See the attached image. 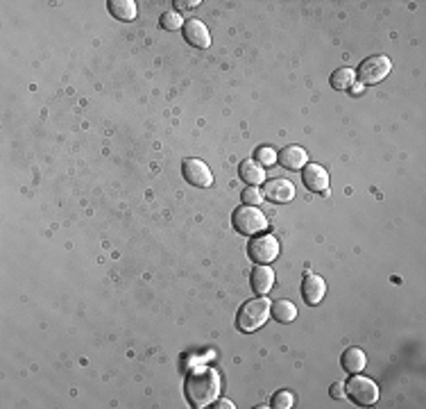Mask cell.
Wrapping results in <instances>:
<instances>
[{
  "mask_svg": "<svg viewBox=\"0 0 426 409\" xmlns=\"http://www.w3.org/2000/svg\"><path fill=\"white\" fill-rule=\"evenodd\" d=\"M331 398H335V400H340V398H345V384L342 382H333L331 384Z\"/></svg>",
  "mask_w": 426,
  "mask_h": 409,
  "instance_id": "cell-23",
  "label": "cell"
},
{
  "mask_svg": "<svg viewBox=\"0 0 426 409\" xmlns=\"http://www.w3.org/2000/svg\"><path fill=\"white\" fill-rule=\"evenodd\" d=\"M182 32H184V39L189 41L191 46H196V48H209V43H211L209 27L202 23V21H198V19L186 21L184 27H182Z\"/></svg>",
  "mask_w": 426,
  "mask_h": 409,
  "instance_id": "cell-10",
  "label": "cell"
},
{
  "mask_svg": "<svg viewBox=\"0 0 426 409\" xmlns=\"http://www.w3.org/2000/svg\"><path fill=\"white\" fill-rule=\"evenodd\" d=\"M340 364L342 368L347 371V373H361V371L368 366V357H365V353L361 351V348H347L345 353H342L340 357Z\"/></svg>",
  "mask_w": 426,
  "mask_h": 409,
  "instance_id": "cell-15",
  "label": "cell"
},
{
  "mask_svg": "<svg viewBox=\"0 0 426 409\" xmlns=\"http://www.w3.org/2000/svg\"><path fill=\"white\" fill-rule=\"evenodd\" d=\"M345 393L351 400H354L356 405H361V407L377 405V400H379V386H377V382L370 380V377H363L361 373L351 375V380L345 384Z\"/></svg>",
  "mask_w": 426,
  "mask_h": 409,
  "instance_id": "cell-4",
  "label": "cell"
},
{
  "mask_svg": "<svg viewBox=\"0 0 426 409\" xmlns=\"http://www.w3.org/2000/svg\"><path fill=\"white\" fill-rule=\"evenodd\" d=\"M265 196L263 193L259 191V187H245L243 193H241V200H243V205H261V200H263Z\"/></svg>",
  "mask_w": 426,
  "mask_h": 409,
  "instance_id": "cell-22",
  "label": "cell"
},
{
  "mask_svg": "<svg viewBox=\"0 0 426 409\" xmlns=\"http://www.w3.org/2000/svg\"><path fill=\"white\" fill-rule=\"evenodd\" d=\"M175 5L179 10H193V7L200 5V0H175Z\"/></svg>",
  "mask_w": 426,
  "mask_h": 409,
  "instance_id": "cell-24",
  "label": "cell"
},
{
  "mask_svg": "<svg viewBox=\"0 0 426 409\" xmlns=\"http://www.w3.org/2000/svg\"><path fill=\"white\" fill-rule=\"evenodd\" d=\"M270 316V300L265 296H257V298H250L248 302H243V307L238 309L236 314V327L241 332H254L259 330L261 325L268 321Z\"/></svg>",
  "mask_w": 426,
  "mask_h": 409,
  "instance_id": "cell-2",
  "label": "cell"
},
{
  "mask_svg": "<svg viewBox=\"0 0 426 409\" xmlns=\"http://www.w3.org/2000/svg\"><path fill=\"white\" fill-rule=\"evenodd\" d=\"M238 170H241V180L248 187H259V184L265 182V168L257 159H243Z\"/></svg>",
  "mask_w": 426,
  "mask_h": 409,
  "instance_id": "cell-14",
  "label": "cell"
},
{
  "mask_svg": "<svg viewBox=\"0 0 426 409\" xmlns=\"http://www.w3.org/2000/svg\"><path fill=\"white\" fill-rule=\"evenodd\" d=\"M324 294H327V285H324V280L320 278V275H304V280H302V298L306 305H320L324 298Z\"/></svg>",
  "mask_w": 426,
  "mask_h": 409,
  "instance_id": "cell-9",
  "label": "cell"
},
{
  "mask_svg": "<svg viewBox=\"0 0 426 409\" xmlns=\"http://www.w3.org/2000/svg\"><path fill=\"white\" fill-rule=\"evenodd\" d=\"M250 282H252L254 294L265 296V294H270V289L274 287V273H272V269L268 264H259L257 269L252 271Z\"/></svg>",
  "mask_w": 426,
  "mask_h": 409,
  "instance_id": "cell-12",
  "label": "cell"
},
{
  "mask_svg": "<svg viewBox=\"0 0 426 409\" xmlns=\"http://www.w3.org/2000/svg\"><path fill=\"white\" fill-rule=\"evenodd\" d=\"M270 316L279 323H293L297 318V307L290 300H276L270 305Z\"/></svg>",
  "mask_w": 426,
  "mask_h": 409,
  "instance_id": "cell-17",
  "label": "cell"
},
{
  "mask_svg": "<svg viewBox=\"0 0 426 409\" xmlns=\"http://www.w3.org/2000/svg\"><path fill=\"white\" fill-rule=\"evenodd\" d=\"M293 405H295V396L286 389L276 391L272 396V400H270V407H274V409H290Z\"/></svg>",
  "mask_w": 426,
  "mask_h": 409,
  "instance_id": "cell-20",
  "label": "cell"
},
{
  "mask_svg": "<svg viewBox=\"0 0 426 409\" xmlns=\"http://www.w3.org/2000/svg\"><path fill=\"white\" fill-rule=\"evenodd\" d=\"M279 239L272 234H261V236H254L248 245V255L252 262L257 264H270L274 262L276 257H279Z\"/></svg>",
  "mask_w": 426,
  "mask_h": 409,
  "instance_id": "cell-6",
  "label": "cell"
},
{
  "mask_svg": "<svg viewBox=\"0 0 426 409\" xmlns=\"http://www.w3.org/2000/svg\"><path fill=\"white\" fill-rule=\"evenodd\" d=\"M276 162L288 170H300L306 166V151L302 146H286L276 155Z\"/></svg>",
  "mask_w": 426,
  "mask_h": 409,
  "instance_id": "cell-13",
  "label": "cell"
},
{
  "mask_svg": "<svg viewBox=\"0 0 426 409\" xmlns=\"http://www.w3.org/2000/svg\"><path fill=\"white\" fill-rule=\"evenodd\" d=\"M184 393L191 407H196V409H204L209 405H213L220 393L218 371L211 366H200L196 371H191L189 377H186Z\"/></svg>",
  "mask_w": 426,
  "mask_h": 409,
  "instance_id": "cell-1",
  "label": "cell"
},
{
  "mask_svg": "<svg viewBox=\"0 0 426 409\" xmlns=\"http://www.w3.org/2000/svg\"><path fill=\"white\" fill-rule=\"evenodd\" d=\"M159 25H161L163 30H168V32H177V30H182V27H184L182 14H179L177 10H173V12H163V14H161Z\"/></svg>",
  "mask_w": 426,
  "mask_h": 409,
  "instance_id": "cell-19",
  "label": "cell"
},
{
  "mask_svg": "<svg viewBox=\"0 0 426 409\" xmlns=\"http://www.w3.org/2000/svg\"><path fill=\"white\" fill-rule=\"evenodd\" d=\"M257 162L261 164V166H272V164L276 162V153H274V148L270 146H261L257 148Z\"/></svg>",
  "mask_w": 426,
  "mask_h": 409,
  "instance_id": "cell-21",
  "label": "cell"
},
{
  "mask_svg": "<svg viewBox=\"0 0 426 409\" xmlns=\"http://www.w3.org/2000/svg\"><path fill=\"white\" fill-rule=\"evenodd\" d=\"M263 196L270 200V203L283 205V203H288V200L295 198V187H293V182L286 180V177H274V180L265 182Z\"/></svg>",
  "mask_w": 426,
  "mask_h": 409,
  "instance_id": "cell-8",
  "label": "cell"
},
{
  "mask_svg": "<svg viewBox=\"0 0 426 409\" xmlns=\"http://www.w3.org/2000/svg\"><path fill=\"white\" fill-rule=\"evenodd\" d=\"M111 16L118 21H134L137 19V3L134 0H109L107 3Z\"/></svg>",
  "mask_w": 426,
  "mask_h": 409,
  "instance_id": "cell-16",
  "label": "cell"
},
{
  "mask_svg": "<svg viewBox=\"0 0 426 409\" xmlns=\"http://www.w3.org/2000/svg\"><path fill=\"white\" fill-rule=\"evenodd\" d=\"M218 409H234V403H229V400H220L218 405H215Z\"/></svg>",
  "mask_w": 426,
  "mask_h": 409,
  "instance_id": "cell-25",
  "label": "cell"
},
{
  "mask_svg": "<svg viewBox=\"0 0 426 409\" xmlns=\"http://www.w3.org/2000/svg\"><path fill=\"white\" fill-rule=\"evenodd\" d=\"M231 223H234L236 232H241L245 236L261 234V232H265L268 230V217L254 205H241L238 207V210L234 212V217H231Z\"/></svg>",
  "mask_w": 426,
  "mask_h": 409,
  "instance_id": "cell-3",
  "label": "cell"
},
{
  "mask_svg": "<svg viewBox=\"0 0 426 409\" xmlns=\"http://www.w3.org/2000/svg\"><path fill=\"white\" fill-rule=\"evenodd\" d=\"M302 180H304L306 189L316 191V193H322L329 187V173H327V168L320 166V164H306Z\"/></svg>",
  "mask_w": 426,
  "mask_h": 409,
  "instance_id": "cell-11",
  "label": "cell"
},
{
  "mask_svg": "<svg viewBox=\"0 0 426 409\" xmlns=\"http://www.w3.org/2000/svg\"><path fill=\"white\" fill-rule=\"evenodd\" d=\"M354 82H356V71H351V69H338V71H333V76H331V87L335 89V91H347L349 87H354Z\"/></svg>",
  "mask_w": 426,
  "mask_h": 409,
  "instance_id": "cell-18",
  "label": "cell"
},
{
  "mask_svg": "<svg viewBox=\"0 0 426 409\" xmlns=\"http://www.w3.org/2000/svg\"><path fill=\"white\" fill-rule=\"evenodd\" d=\"M182 173H184V180L193 184V187H200V189H206L213 184V173L211 168L206 166L202 159H196V157H189L182 162Z\"/></svg>",
  "mask_w": 426,
  "mask_h": 409,
  "instance_id": "cell-7",
  "label": "cell"
},
{
  "mask_svg": "<svg viewBox=\"0 0 426 409\" xmlns=\"http://www.w3.org/2000/svg\"><path fill=\"white\" fill-rule=\"evenodd\" d=\"M390 71H392L390 59H388L386 55H375V57L363 59V64L358 66L356 80L363 82V85H377V82L386 80L388 76H390Z\"/></svg>",
  "mask_w": 426,
  "mask_h": 409,
  "instance_id": "cell-5",
  "label": "cell"
}]
</instances>
